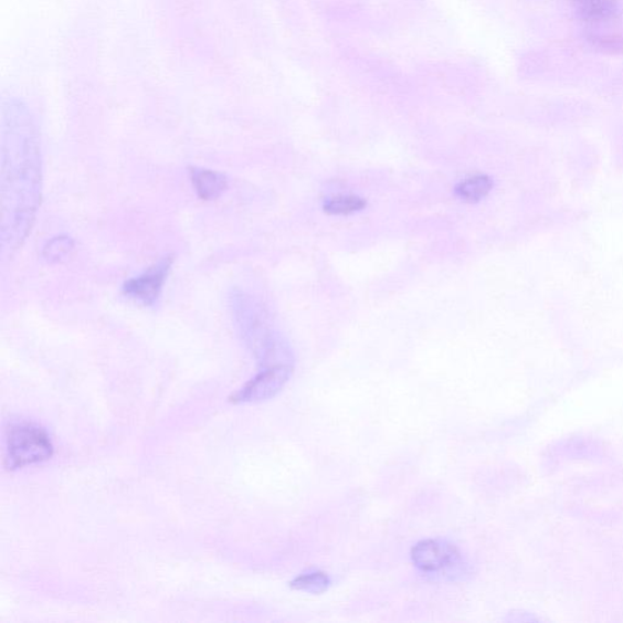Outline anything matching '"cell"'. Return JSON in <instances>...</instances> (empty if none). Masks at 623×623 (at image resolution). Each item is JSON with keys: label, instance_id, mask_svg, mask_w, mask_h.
I'll use <instances>...</instances> for the list:
<instances>
[{"label": "cell", "instance_id": "1", "mask_svg": "<svg viewBox=\"0 0 623 623\" xmlns=\"http://www.w3.org/2000/svg\"><path fill=\"white\" fill-rule=\"evenodd\" d=\"M7 123L2 169V244L17 250L31 232L41 202L42 160L31 124Z\"/></svg>", "mask_w": 623, "mask_h": 623}, {"label": "cell", "instance_id": "2", "mask_svg": "<svg viewBox=\"0 0 623 623\" xmlns=\"http://www.w3.org/2000/svg\"><path fill=\"white\" fill-rule=\"evenodd\" d=\"M231 299L236 326L262 367L291 363V353L271 329L266 310L253 297L242 293L234 294Z\"/></svg>", "mask_w": 623, "mask_h": 623}, {"label": "cell", "instance_id": "3", "mask_svg": "<svg viewBox=\"0 0 623 623\" xmlns=\"http://www.w3.org/2000/svg\"><path fill=\"white\" fill-rule=\"evenodd\" d=\"M53 453V442L43 427L18 422L7 429L6 466L9 471L43 463L51 460Z\"/></svg>", "mask_w": 623, "mask_h": 623}, {"label": "cell", "instance_id": "4", "mask_svg": "<svg viewBox=\"0 0 623 623\" xmlns=\"http://www.w3.org/2000/svg\"><path fill=\"white\" fill-rule=\"evenodd\" d=\"M292 363L263 367L260 373L235 392L230 399L232 403H255L275 397L293 376Z\"/></svg>", "mask_w": 623, "mask_h": 623}, {"label": "cell", "instance_id": "5", "mask_svg": "<svg viewBox=\"0 0 623 623\" xmlns=\"http://www.w3.org/2000/svg\"><path fill=\"white\" fill-rule=\"evenodd\" d=\"M413 564L421 571L453 574L463 568L462 555L457 548L446 542L426 539L412 549Z\"/></svg>", "mask_w": 623, "mask_h": 623}, {"label": "cell", "instance_id": "6", "mask_svg": "<svg viewBox=\"0 0 623 623\" xmlns=\"http://www.w3.org/2000/svg\"><path fill=\"white\" fill-rule=\"evenodd\" d=\"M172 265V258L167 257L156 263L147 272H144L134 279H129L124 285L125 295L136 299L146 306H152L158 302L162 286L167 279Z\"/></svg>", "mask_w": 623, "mask_h": 623}, {"label": "cell", "instance_id": "7", "mask_svg": "<svg viewBox=\"0 0 623 623\" xmlns=\"http://www.w3.org/2000/svg\"><path fill=\"white\" fill-rule=\"evenodd\" d=\"M191 182L199 198L205 201L219 199L228 188L225 176L211 170L194 169L191 171Z\"/></svg>", "mask_w": 623, "mask_h": 623}, {"label": "cell", "instance_id": "8", "mask_svg": "<svg viewBox=\"0 0 623 623\" xmlns=\"http://www.w3.org/2000/svg\"><path fill=\"white\" fill-rule=\"evenodd\" d=\"M493 188V178L486 175H475L465 178L464 181L455 188V193H457L463 201L473 203L485 199Z\"/></svg>", "mask_w": 623, "mask_h": 623}, {"label": "cell", "instance_id": "9", "mask_svg": "<svg viewBox=\"0 0 623 623\" xmlns=\"http://www.w3.org/2000/svg\"><path fill=\"white\" fill-rule=\"evenodd\" d=\"M574 8L587 20L598 21L613 17L617 0H571Z\"/></svg>", "mask_w": 623, "mask_h": 623}, {"label": "cell", "instance_id": "10", "mask_svg": "<svg viewBox=\"0 0 623 623\" xmlns=\"http://www.w3.org/2000/svg\"><path fill=\"white\" fill-rule=\"evenodd\" d=\"M330 585V579L325 572H308L299 574L292 582V589L295 591H302L310 594L325 593Z\"/></svg>", "mask_w": 623, "mask_h": 623}, {"label": "cell", "instance_id": "11", "mask_svg": "<svg viewBox=\"0 0 623 623\" xmlns=\"http://www.w3.org/2000/svg\"><path fill=\"white\" fill-rule=\"evenodd\" d=\"M367 201L357 196H337L327 200L325 211L329 214L346 215L362 211Z\"/></svg>", "mask_w": 623, "mask_h": 623}, {"label": "cell", "instance_id": "12", "mask_svg": "<svg viewBox=\"0 0 623 623\" xmlns=\"http://www.w3.org/2000/svg\"><path fill=\"white\" fill-rule=\"evenodd\" d=\"M72 246H74V244H72L70 237H55L50 244L45 246L44 257L50 261H59L70 253Z\"/></svg>", "mask_w": 623, "mask_h": 623}]
</instances>
